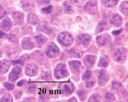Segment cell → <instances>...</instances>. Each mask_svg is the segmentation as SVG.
Segmentation results:
<instances>
[{
  "label": "cell",
  "mask_w": 128,
  "mask_h": 102,
  "mask_svg": "<svg viewBox=\"0 0 128 102\" xmlns=\"http://www.w3.org/2000/svg\"><path fill=\"white\" fill-rule=\"evenodd\" d=\"M58 40L59 43L64 47L71 46L73 43V38L69 33L64 31L59 34L58 37Z\"/></svg>",
  "instance_id": "6da1fadb"
},
{
  "label": "cell",
  "mask_w": 128,
  "mask_h": 102,
  "mask_svg": "<svg viewBox=\"0 0 128 102\" xmlns=\"http://www.w3.org/2000/svg\"><path fill=\"white\" fill-rule=\"evenodd\" d=\"M54 76L56 79H60L68 76V72L66 65L64 63H58L54 70Z\"/></svg>",
  "instance_id": "7a4b0ae2"
},
{
  "label": "cell",
  "mask_w": 128,
  "mask_h": 102,
  "mask_svg": "<svg viewBox=\"0 0 128 102\" xmlns=\"http://www.w3.org/2000/svg\"><path fill=\"white\" fill-rule=\"evenodd\" d=\"M58 88L61 94L64 95H70L74 92L75 87L71 82L62 83L59 84Z\"/></svg>",
  "instance_id": "3957f363"
},
{
  "label": "cell",
  "mask_w": 128,
  "mask_h": 102,
  "mask_svg": "<svg viewBox=\"0 0 128 102\" xmlns=\"http://www.w3.org/2000/svg\"><path fill=\"white\" fill-rule=\"evenodd\" d=\"M84 11L90 15H96L98 13L97 2L96 0H90L83 7Z\"/></svg>",
  "instance_id": "277c9868"
},
{
  "label": "cell",
  "mask_w": 128,
  "mask_h": 102,
  "mask_svg": "<svg viewBox=\"0 0 128 102\" xmlns=\"http://www.w3.org/2000/svg\"><path fill=\"white\" fill-rule=\"evenodd\" d=\"M45 53L48 57L55 58L60 54V49L54 43L50 42L48 44Z\"/></svg>",
  "instance_id": "5b68a950"
},
{
  "label": "cell",
  "mask_w": 128,
  "mask_h": 102,
  "mask_svg": "<svg viewBox=\"0 0 128 102\" xmlns=\"http://www.w3.org/2000/svg\"><path fill=\"white\" fill-rule=\"evenodd\" d=\"M126 51L124 48H118L114 54L113 59L116 62L122 63L126 60Z\"/></svg>",
  "instance_id": "8992f818"
},
{
  "label": "cell",
  "mask_w": 128,
  "mask_h": 102,
  "mask_svg": "<svg viewBox=\"0 0 128 102\" xmlns=\"http://www.w3.org/2000/svg\"><path fill=\"white\" fill-rule=\"evenodd\" d=\"M92 40V37L88 34H81L77 37V43L83 47H87Z\"/></svg>",
  "instance_id": "52a82bcc"
},
{
  "label": "cell",
  "mask_w": 128,
  "mask_h": 102,
  "mask_svg": "<svg viewBox=\"0 0 128 102\" xmlns=\"http://www.w3.org/2000/svg\"><path fill=\"white\" fill-rule=\"evenodd\" d=\"M20 4L23 10L27 12H32L36 8L35 2L34 0H21Z\"/></svg>",
  "instance_id": "ba28073f"
},
{
  "label": "cell",
  "mask_w": 128,
  "mask_h": 102,
  "mask_svg": "<svg viewBox=\"0 0 128 102\" xmlns=\"http://www.w3.org/2000/svg\"><path fill=\"white\" fill-rule=\"evenodd\" d=\"M96 42L98 46L102 47L110 42L111 37L108 34H104L99 35L96 37Z\"/></svg>",
  "instance_id": "9c48e42d"
},
{
  "label": "cell",
  "mask_w": 128,
  "mask_h": 102,
  "mask_svg": "<svg viewBox=\"0 0 128 102\" xmlns=\"http://www.w3.org/2000/svg\"><path fill=\"white\" fill-rule=\"evenodd\" d=\"M38 67L34 63L26 65L25 68V73L28 76H34L38 74Z\"/></svg>",
  "instance_id": "30bf717a"
},
{
  "label": "cell",
  "mask_w": 128,
  "mask_h": 102,
  "mask_svg": "<svg viewBox=\"0 0 128 102\" xmlns=\"http://www.w3.org/2000/svg\"><path fill=\"white\" fill-rule=\"evenodd\" d=\"M71 71L75 74H79L80 72L81 62L79 61L73 60L68 62Z\"/></svg>",
  "instance_id": "8fae6325"
},
{
  "label": "cell",
  "mask_w": 128,
  "mask_h": 102,
  "mask_svg": "<svg viewBox=\"0 0 128 102\" xmlns=\"http://www.w3.org/2000/svg\"><path fill=\"white\" fill-rule=\"evenodd\" d=\"M109 21L114 26L118 27L122 25V19L118 13H112L109 17Z\"/></svg>",
  "instance_id": "7c38bea8"
},
{
  "label": "cell",
  "mask_w": 128,
  "mask_h": 102,
  "mask_svg": "<svg viewBox=\"0 0 128 102\" xmlns=\"http://www.w3.org/2000/svg\"><path fill=\"white\" fill-rule=\"evenodd\" d=\"M96 61V58L95 56L88 54L85 56L84 59V64L88 69L92 68L95 64Z\"/></svg>",
  "instance_id": "4fadbf2b"
},
{
  "label": "cell",
  "mask_w": 128,
  "mask_h": 102,
  "mask_svg": "<svg viewBox=\"0 0 128 102\" xmlns=\"http://www.w3.org/2000/svg\"><path fill=\"white\" fill-rule=\"evenodd\" d=\"M10 66L11 62L9 60L4 59L0 61V74H6L10 69Z\"/></svg>",
  "instance_id": "5bb4252c"
},
{
  "label": "cell",
  "mask_w": 128,
  "mask_h": 102,
  "mask_svg": "<svg viewBox=\"0 0 128 102\" xmlns=\"http://www.w3.org/2000/svg\"><path fill=\"white\" fill-rule=\"evenodd\" d=\"M98 80V84L100 86H104L108 82L109 77L105 70H100Z\"/></svg>",
  "instance_id": "9a60e30c"
},
{
  "label": "cell",
  "mask_w": 128,
  "mask_h": 102,
  "mask_svg": "<svg viewBox=\"0 0 128 102\" xmlns=\"http://www.w3.org/2000/svg\"><path fill=\"white\" fill-rule=\"evenodd\" d=\"M22 69L19 66H16L13 68L12 71L9 74L8 79L11 81H15L17 80L20 74L21 73Z\"/></svg>",
  "instance_id": "2e32d148"
},
{
  "label": "cell",
  "mask_w": 128,
  "mask_h": 102,
  "mask_svg": "<svg viewBox=\"0 0 128 102\" xmlns=\"http://www.w3.org/2000/svg\"><path fill=\"white\" fill-rule=\"evenodd\" d=\"M12 17L14 21L16 24L18 25H22L24 22V14L23 13L19 12V11L14 12L12 14Z\"/></svg>",
  "instance_id": "e0dca14e"
},
{
  "label": "cell",
  "mask_w": 128,
  "mask_h": 102,
  "mask_svg": "<svg viewBox=\"0 0 128 102\" xmlns=\"http://www.w3.org/2000/svg\"><path fill=\"white\" fill-rule=\"evenodd\" d=\"M12 25V23L11 20L8 17H6L0 24V28L2 30L8 31L10 30Z\"/></svg>",
  "instance_id": "ac0fdd59"
},
{
  "label": "cell",
  "mask_w": 128,
  "mask_h": 102,
  "mask_svg": "<svg viewBox=\"0 0 128 102\" xmlns=\"http://www.w3.org/2000/svg\"><path fill=\"white\" fill-rule=\"evenodd\" d=\"M22 48L27 50H30L33 49L34 47V43L32 42V40L30 38L26 37L22 40Z\"/></svg>",
  "instance_id": "d6986e66"
},
{
  "label": "cell",
  "mask_w": 128,
  "mask_h": 102,
  "mask_svg": "<svg viewBox=\"0 0 128 102\" xmlns=\"http://www.w3.org/2000/svg\"><path fill=\"white\" fill-rule=\"evenodd\" d=\"M28 23L32 25H36L39 22V19L37 15L34 13H29L27 18Z\"/></svg>",
  "instance_id": "ffe728a7"
},
{
  "label": "cell",
  "mask_w": 128,
  "mask_h": 102,
  "mask_svg": "<svg viewBox=\"0 0 128 102\" xmlns=\"http://www.w3.org/2000/svg\"><path fill=\"white\" fill-rule=\"evenodd\" d=\"M109 64V59L106 55H102L100 56L99 62L98 63V66L100 67H107Z\"/></svg>",
  "instance_id": "44dd1931"
},
{
  "label": "cell",
  "mask_w": 128,
  "mask_h": 102,
  "mask_svg": "<svg viewBox=\"0 0 128 102\" xmlns=\"http://www.w3.org/2000/svg\"><path fill=\"white\" fill-rule=\"evenodd\" d=\"M35 39L39 47H41L47 41V38L44 35L42 34L36 35L35 37Z\"/></svg>",
  "instance_id": "7402d4cb"
},
{
  "label": "cell",
  "mask_w": 128,
  "mask_h": 102,
  "mask_svg": "<svg viewBox=\"0 0 128 102\" xmlns=\"http://www.w3.org/2000/svg\"><path fill=\"white\" fill-rule=\"evenodd\" d=\"M118 0H102L103 5L106 7H112L118 4Z\"/></svg>",
  "instance_id": "603a6c76"
},
{
  "label": "cell",
  "mask_w": 128,
  "mask_h": 102,
  "mask_svg": "<svg viewBox=\"0 0 128 102\" xmlns=\"http://www.w3.org/2000/svg\"><path fill=\"white\" fill-rule=\"evenodd\" d=\"M107 25V24L106 21H100L99 22V24H98L97 28H96V33H99L100 32H102V31H104L105 29V28H106Z\"/></svg>",
  "instance_id": "cb8c5ba5"
},
{
  "label": "cell",
  "mask_w": 128,
  "mask_h": 102,
  "mask_svg": "<svg viewBox=\"0 0 128 102\" xmlns=\"http://www.w3.org/2000/svg\"><path fill=\"white\" fill-rule=\"evenodd\" d=\"M120 11L123 14L126 15L128 12V1H124L122 2L120 6Z\"/></svg>",
  "instance_id": "d4e9b609"
},
{
  "label": "cell",
  "mask_w": 128,
  "mask_h": 102,
  "mask_svg": "<svg viewBox=\"0 0 128 102\" xmlns=\"http://www.w3.org/2000/svg\"><path fill=\"white\" fill-rule=\"evenodd\" d=\"M39 31H43L45 33L47 34H50L52 33L51 29L49 28V26H48L47 24H42L40 25L39 26Z\"/></svg>",
  "instance_id": "484cf974"
},
{
  "label": "cell",
  "mask_w": 128,
  "mask_h": 102,
  "mask_svg": "<svg viewBox=\"0 0 128 102\" xmlns=\"http://www.w3.org/2000/svg\"><path fill=\"white\" fill-rule=\"evenodd\" d=\"M8 38L9 42H10L11 44H12L14 45L17 44L18 43H19V39H18L17 36L14 34H9L8 35Z\"/></svg>",
  "instance_id": "4316f807"
},
{
  "label": "cell",
  "mask_w": 128,
  "mask_h": 102,
  "mask_svg": "<svg viewBox=\"0 0 128 102\" xmlns=\"http://www.w3.org/2000/svg\"><path fill=\"white\" fill-rule=\"evenodd\" d=\"M33 56L34 58L35 59L36 61H38V62H40V61H42L43 58V56L42 53L39 51H34L33 53Z\"/></svg>",
  "instance_id": "83f0119b"
},
{
  "label": "cell",
  "mask_w": 128,
  "mask_h": 102,
  "mask_svg": "<svg viewBox=\"0 0 128 102\" xmlns=\"http://www.w3.org/2000/svg\"><path fill=\"white\" fill-rule=\"evenodd\" d=\"M96 84V81L94 78L90 77V78L88 79L87 80H86V87L88 88H91L94 87Z\"/></svg>",
  "instance_id": "f1b7e54d"
},
{
  "label": "cell",
  "mask_w": 128,
  "mask_h": 102,
  "mask_svg": "<svg viewBox=\"0 0 128 102\" xmlns=\"http://www.w3.org/2000/svg\"><path fill=\"white\" fill-rule=\"evenodd\" d=\"M105 101L107 102H112L115 100V97L111 92H107L104 96Z\"/></svg>",
  "instance_id": "f546056e"
},
{
  "label": "cell",
  "mask_w": 128,
  "mask_h": 102,
  "mask_svg": "<svg viewBox=\"0 0 128 102\" xmlns=\"http://www.w3.org/2000/svg\"><path fill=\"white\" fill-rule=\"evenodd\" d=\"M1 102H11L13 101V98L11 95L10 93H6L2 97Z\"/></svg>",
  "instance_id": "4dcf8cb0"
},
{
  "label": "cell",
  "mask_w": 128,
  "mask_h": 102,
  "mask_svg": "<svg viewBox=\"0 0 128 102\" xmlns=\"http://www.w3.org/2000/svg\"><path fill=\"white\" fill-rule=\"evenodd\" d=\"M26 56L24 55L22 56L21 57H20L18 60L16 61H13L12 62L14 64H20L21 65H24L25 62H26Z\"/></svg>",
  "instance_id": "1f68e13d"
},
{
  "label": "cell",
  "mask_w": 128,
  "mask_h": 102,
  "mask_svg": "<svg viewBox=\"0 0 128 102\" xmlns=\"http://www.w3.org/2000/svg\"><path fill=\"white\" fill-rule=\"evenodd\" d=\"M64 11H65V12L66 13H67V14H71V13H72L73 10L72 7H71V6H70L68 3H66V2H64Z\"/></svg>",
  "instance_id": "d6a6232c"
},
{
  "label": "cell",
  "mask_w": 128,
  "mask_h": 102,
  "mask_svg": "<svg viewBox=\"0 0 128 102\" xmlns=\"http://www.w3.org/2000/svg\"><path fill=\"white\" fill-rule=\"evenodd\" d=\"M70 1L74 6L80 7L83 5L85 0H70Z\"/></svg>",
  "instance_id": "836d02e7"
},
{
  "label": "cell",
  "mask_w": 128,
  "mask_h": 102,
  "mask_svg": "<svg viewBox=\"0 0 128 102\" xmlns=\"http://www.w3.org/2000/svg\"><path fill=\"white\" fill-rule=\"evenodd\" d=\"M89 102H100V96L99 94L95 93L93 94L90 97V99L88 100Z\"/></svg>",
  "instance_id": "e575fe53"
},
{
  "label": "cell",
  "mask_w": 128,
  "mask_h": 102,
  "mask_svg": "<svg viewBox=\"0 0 128 102\" xmlns=\"http://www.w3.org/2000/svg\"><path fill=\"white\" fill-rule=\"evenodd\" d=\"M78 96L79 97V99H80L82 101H84L86 99V96L85 92H84V90H79V91L78 92Z\"/></svg>",
  "instance_id": "d590c367"
},
{
  "label": "cell",
  "mask_w": 128,
  "mask_h": 102,
  "mask_svg": "<svg viewBox=\"0 0 128 102\" xmlns=\"http://www.w3.org/2000/svg\"><path fill=\"white\" fill-rule=\"evenodd\" d=\"M52 11H53V6L52 5H50L46 7H44L42 9V12L45 13H47V14L51 13L52 12Z\"/></svg>",
  "instance_id": "8d00e7d4"
},
{
  "label": "cell",
  "mask_w": 128,
  "mask_h": 102,
  "mask_svg": "<svg viewBox=\"0 0 128 102\" xmlns=\"http://www.w3.org/2000/svg\"><path fill=\"white\" fill-rule=\"evenodd\" d=\"M91 75H92V72H91V71L90 70H86L85 73H84L83 75L82 79H83V80H87L88 79L90 78L91 77Z\"/></svg>",
  "instance_id": "74e56055"
},
{
  "label": "cell",
  "mask_w": 128,
  "mask_h": 102,
  "mask_svg": "<svg viewBox=\"0 0 128 102\" xmlns=\"http://www.w3.org/2000/svg\"><path fill=\"white\" fill-rule=\"evenodd\" d=\"M4 87L5 88V89L8 90H11L14 88V84L10 83L8 82H5L4 83Z\"/></svg>",
  "instance_id": "f35d334b"
},
{
  "label": "cell",
  "mask_w": 128,
  "mask_h": 102,
  "mask_svg": "<svg viewBox=\"0 0 128 102\" xmlns=\"http://www.w3.org/2000/svg\"><path fill=\"white\" fill-rule=\"evenodd\" d=\"M36 85H34V84H29V85H28V87H27V89H28L29 92L31 93H33L36 91Z\"/></svg>",
  "instance_id": "ab89813d"
},
{
  "label": "cell",
  "mask_w": 128,
  "mask_h": 102,
  "mask_svg": "<svg viewBox=\"0 0 128 102\" xmlns=\"http://www.w3.org/2000/svg\"><path fill=\"white\" fill-rule=\"evenodd\" d=\"M37 3L39 6L47 5L50 3V0H37Z\"/></svg>",
  "instance_id": "60d3db41"
},
{
  "label": "cell",
  "mask_w": 128,
  "mask_h": 102,
  "mask_svg": "<svg viewBox=\"0 0 128 102\" xmlns=\"http://www.w3.org/2000/svg\"><path fill=\"white\" fill-rule=\"evenodd\" d=\"M14 94L15 97L16 99H19L22 95V92L20 90H15L14 92Z\"/></svg>",
  "instance_id": "b9f144b4"
},
{
  "label": "cell",
  "mask_w": 128,
  "mask_h": 102,
  "mask_svg": "<svg viewBox=\"0 0 128 102\" xmlns=\"http://www.w3.org/2000/svg\"><path fill=\"white\" fill-rule=\"evenodd\" d=\"M7 14L6 11L4 10V8L2 7L1 6H0V19L3 18L4 16H6Z\"/></svg>",
  "instance_id": "7bdbcfd3"
},
{
  "label": "cell",
  "mask_w": 128,
  "mask_h": 102,
  "mask_svg": "<svg viewBox=\"0 0 128 102\" xmlns=\"http://www.w3.org/2000/svg\"><path fill=\"white\" fill-rule=\"evenodd\" d=\"M122 87V84L118 82H113L112 83V88L115 90L120 89Z\"/></svg>",
  "instance_id": "ee69618b"
},
{
  "label": "cell",
  "mask_w": 128,
  "mask_h": 102,
  "mask_svg": "<svg viewBox=\"0 0 128 102\" xmlns=\"http://www.w3.org/2000/svg\"><path fill=\"white\" fill-rule=\"evenodd\" d=\"M50 74L48 73V72H45L44 73V74L42 75V79H49V78H50Z\"/></svg>",
  "instance_id": "f6af8a7d"
},
{
  "label": "cell",
  "mask_w": 128,
  "mask_h": 102,
  "mask_svg": "<svg viewBox=\"0 0 128 102\" xmlns=\"http://www.w3.org/2000/svg\"><path fill=\"white\" fill-rule=\"evenodd\" d=\"M122 28H121L120 29H118V30H114L112 32V34L114 35H118L121 32H122Z\"/></svg>",
  "instance_id": "bcb514c9"
},
{
  "label": "cell",
  "mask_w": 128,
  "mask_h": 102,
  "mask_svg": "<svg viewBox=\"0 0 128 102\" xmlns=\"http://www.w3.org/2000/svg\"><path fill=\"white\" fill-rule=\"evenodd\" d=\"M25 82H26V81H25L24 79H22V80H20L19 82L17 83V86L18 87H22V86L24 84Z\"/></svg>",
  "instance_id": "7dc6e473"
},
{
  "label": "cell",
  "mask_w": 128,
  "mask_h": 102,
  "mask_svg": "<svg viewBox=\"0 0 128 102\" xmlns=\"http://www.w3.org/2000/svg\"><path fill=\"white\" fill-rule=\"evenodd\" d=\"M7 37H8V36L4 32V31H1V30H0V38H6Z\"/></svg>",
  "instance_id": "c3c4849f"
},
{
  "label": "cell",
  "mask_w": 128,
  "mask_h": 102,
  "mask_svg": "<svg viewBox=\"0 0 128 102\" xmlns=\"http://www.w3.org/2000/svg\"><path fill=\"white\" fill-rule=\"evenodd\" d=\"M68 101L69 102H77V99L75 98V97H72L70 99H68Z\"/></svg>",
  "instance_id": "681fc988"
},
{
  "label": "cell",
  "mask_w": 128,
  "mask_h": 102,
  "mask_svg": "<svg viewBox=\"0 0 128 102\" xmlns=\"http://www.w3.org/2000/svg\"><path fill=\"white\" fill-rule=\"evenodd\" d=\"M2 52L1 49H0V57L2 56Z\"/></svg>",
  "instance_id": "f907efd6"
}]
</instances>
